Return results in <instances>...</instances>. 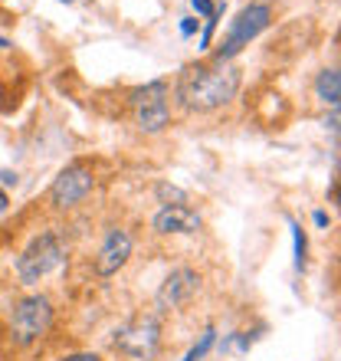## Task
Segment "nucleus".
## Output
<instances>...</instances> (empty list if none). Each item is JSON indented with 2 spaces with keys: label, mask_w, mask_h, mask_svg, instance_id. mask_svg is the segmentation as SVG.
I'll use <instances>...</instances> for the list:
<instances>
[{
  "label": "nucleus",
  "mask_w": 341,
  "mask_h": 361,
  "mask_svg": "<svg viewBox=\"0 0 341 361\" xmlns=\"http://www.w3.org/2000/svg\"><path fill=\"white\" fill-rule=\"evenodd\" d=\"M112 345L135 361H154V355L161 348V325H158V319H151V315L135 319V322L122 325V329L115 332Z\"/></svg>",
  "instance_id": "20e7f679"
},
{
  "label": "nucleus",
  "mask_w": 341,
  "mask_h": 361,
  "mask_svg": "<svg viewBox=\"0 0 341 361\" xmlns=\"http://www.w3.org/2000/svg\"><path fill=\"white\" fill-rule=\"evenodd\" d=\"M53 322V305H49L46 295H27L13 305V315H10V325H13V335H17L20 345L37 342L39 335L49 329Z\"/></svg>",
  "instance_id": "423d86ee"
},
{
  "label": "nucleus",
  "mask_w": 341,
  "mask_h": 361,
  "mask_svg": "<svg viewBox=\"0 0 341 361\" xmlns=\"http://www.w3.org/2000/svg\"><path fill=\"white\" fill-rule=\"evenodd\" d=\"M154 230L158 233H197L200 217L184 204H168L164 210L154 214Z\"/></svg>",
  "instance_id": "9d476101"
},
{
  "label": "nucleus",
  "mask_w": 341,
  "mask_h": 361,
  "mask_svg": "<svg viewBox=\"0 0 341 361\" xmlns=\"http://www.w3.org/2000/svg\"><path fill=\"white\" fill-rule=\"evenodd\" d=\"M128 102L135 109V122L142 132H161L170 118V105H168V82H148V86L135 89L128 95Z\"/></svg>",
  "instance_id": "39448f33"
},
{
  "label": "nucleus",
  "mask_w": 341,
  "mask_h": 361,
  "mask_svg": "<svg viewBox=\"0 0 341 361\" xmlns=\"http://www.w3.org/2000/svg\"><path fill=\"white\" fill-rule=\"evenodd\" d=\"M315 224H318V227H328V214H325V210H315Z\"/></svg>",
  "instance_id": "6ab92c4d"
},
{
  "label": "nucleus",
  "mask_w": 341,
  "mask_h": 361,
  "mask_svg": "<svg viewBox=\"0 0 341 361\" xmlns=\"http://www.w3.org/2000/svg\"><path fill=\"white\" fill-rule=\"evenodd\" d=\"M289 227H292V240H295V269L302 273V269H305V257H309V240H305L302 227H299L295 220H289Z\"/></svg>",
  "instance_id": "f8f14e48"
},
{
  "label": "nucleus",
  "mask_w": 341,
  "mask_h": 361,
  "mask_svg": "<svg viewBox=\"0 0 341 361\" xmlns=\"http://www.w3.org/2000/svg\"><path fill=\"white\" fill-rule=\"evenodd\" d=\"M315 92H318V99H322L325 105L338 109V99H341V76H338V69H322V73H318V79H315Z\"/></svg>",
  "instance_id": "9b49d317"
},
{
  "label": "nucleus",
  "mask_w": 341,
  "mask_h": 361,
  "mask_svg": "<svg viewBox=\"0 0 341 361\" xmlns=\"http://www.w3.org/2000/svg\"><path fill=\"white\" fill-rule=\"evenodd\" d=\"M89 190H92V171L85 164H69L49 184V200H53V207H73Z\"/></svg>",
  "instance_id": "0eeeda50"
},
{
  "label": "nucleus",
  "mask_w": 341,
  "mask_h": 361,
  "mask_svg": "<svg viewBox=\"0 0 341 361\" xmlns=\"http://www.w3.org/2000/svg\"><path fill=\"white\" fill-rule=\"evenodd\" d=\"M269 20H273L269 4H249V7L240 10L237 20H233V27H230V33H227V39H223L217 49V63H230L240 49L249 47V39L259 37V33L269 27Z\"/></svg>",
  "instance_id": "7ed1b4c3"
},
{
  "label": "nucleus",
  "mask_w": 341,
  "mask_h": 361,
  "mask_svg": "<svg viewBox=\"0 0 341 361\" xmlns=\"http://www.w3.org/2000/svg\"><path fill=\"white\" fill-rule=\"evenodd\" d=\"M63 267H66V247H63V240L56 233H39L17 259L20 283H27V286L46 279L49 273H56Z\"/></svg>",
  "instance_id": "f03ea898"
},
{
  "label": "nucleus",
  "mask_w": 341,
  "mask_h": 361,
  "mask_svg": "<svg viewBox=\"0 0 341 361\" xmlns=\"http://www.w3.org/2000/svg\"><path fill=\"white\" fill-rule=\"evenodd\" d=\"M190 4H194V10H197V13H204V17H210V13H213V4H210V0H190Z\"/></svg>",
  "instance_id": "2eb2a0df"
},
{
  "label": "nucleus",
  "mask_w": 341,
  "mask_h": 361,
  "mask_svg": "<svg viewBox=\"0 0 341 361\" xmlns=\"http://www.w3.org/2000/svg\"><path fill=\"white\" fill-rule=\"evenodd\" d=\"M66 361H102L99 355H69Z\"/></svg>",
  "instance_id": "a211bd4d"
},
{
  "label": "nucleus",
  "mask_w": 341,
  "mask_h": 361,
  "mask_svg": "<svg viewBox=\"0 0 341 361\" xmlns=\"http://www.w3.org/2000/svg\"><path fill=\"white\" fill-rule=\"evenodd\" d=\"M325 125H328V128H332V132H338V109H332V115H328V118H325Z\"/></svg>",
  "instance_id": "f3484780"
},
{
  "label": "nucleus",
  "mask_w": 341,
  "mask_h": 361,
  "mask_svg": "<svg viewBox=\"0 0 341 361\" xmlns=\"http://www.w3.org/2000/svg\"><path fill=\"white\" fill-rule=\"evenodd\" d=\"M10 47V43H7V39H4V37H0V49H7Z\"/></svg>",
  "instance_id": "4be33fe9"
},
{
  "label": "nucleus",
  "mask_w": 341,
  "mask_h": 361,
  "mask_svg": "<svg viewBox=\"0 0 341 361\" xmlns=\"http://www.w3.org/2000/svg\"><path fill=\"white\" fill-rule=\"evenodd\" d=\"M240 89V73L230 63L217 66H184L178 76V102L190 112H213L220 105H227Z\"/></svg>",
  "instance_id": "f257e3e1"
},
{
  "label": "nucleus",
  "mask_w": 341,
  "mask_h": 361,
  "mask_svg": "<svg viewBox=\"0 0 341 361\" xmlns=\"http://www.w3.org/2000/svg\"><path fill=\"white\" fill-rule=\"evenodd\" d=\"M128 257H132V237L118 227L108 230L102 250H99V257H95V273L99 276H115L125 263H128Z\"/></svg>",
  "instance_id": "1a4fd4ad"
},
{
  "label": "nucleus",
  "mask_w": 341,
  "mask_h": 361,
  "mask_svg": "<svg viewBox=\"0 0 341 361\" xmlns=\"http://www.w3.org/2000/svg\"><path fill=\"white\" fill-rule=\"evenodd\" d=\"M194 30H197V20H184V23H180V33H184V37H190Z\"/></svg>",
  "instance_id": "dca6fc26"
},
{
  "label": "nucleus",
  "mask_w": 341,
  "mask_h": 361,
  "mask_svg": "<svg viewBox=\"0 0 341 361\" xmlns=\"http://www.w3.org/2000/svg\"><path fill=\"white\" fill-rule=\"evenodd\" d=\"M158 197H161V200H174V204H184V190L170 188V184H158Z\"/></svg>",
  "instance_id": "4468645a"
},
{
  "label": "nucleus",
  "mask_w": 341,
  "mask_h": 361,
  "mask_svg": "<svg viewBox=\"0 0 341 361\" xmlns=\"http://www.w3.org/2000/svg\"><path fill=\"white\" fill-rule=\"evenodd\" d=\"M197 286H200V276L194 273V269H187V267L174 269L161 283V289H158V309H161V312L180 309L184 302H190V295L197 293Z\"/></svg>",
  "instance_id": "6e6552de"
},
{
  "label": "nucleus",
  "mask_w": 341,
  "mask_h": 361,
  "mask_svg": "<svg viewBox=\"0 0 341 361\" xmlns=\"http://www.w3.org/2000/svg\"><path fill=\"white\" fill-rule=\"evenodd\" d=\"M0 180H4V184H13V188H17V174H10V171H0Z\"/></svg>",
  "instance_id": "aec40b11"
},
{
  "label": "nucleus",
  "mask_w": 341,
  "mask_h": 361,
  "mask_svg": "<svg viewBox=\"0 0 341 361\" xmlns=\"http://www.w3.org/2000/svg\"><path fill=\"white\" fill-rule=\"evenodd\" d=\"M4 210H7V194L0 190V214H4Z\"/></svg>",
  "instance_id": "412c9836"
},
{
  "label": "nucleus",
  "mask_w": 341,
  "mask_h": 361,
  "mask_svg": "<svg viewBox=\"0 0 341 361\" xmlns=\"http://www.w3.org/2000/svg\"><path fill=\"white\" fill-rule=\"evenodd\" d=\"M213 342H217V332H213V329H207V332L200 335V342H197V345H194V348H190V352H187V358H184V361H200V358H204V355L210 352V345H213Z\"/></svg>",
  "instance_id": "ddd939ff"
}]
</instances>
